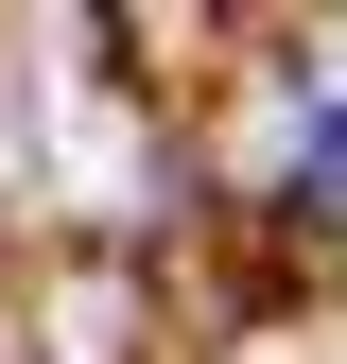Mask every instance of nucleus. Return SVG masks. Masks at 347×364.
Masks as SVG:
<instances>
[{
	"label": "nucleus",
	"mask_w": 347,
	"mask_h": 364,
	"mask_svg": "<svg viewBox=\"0 0 347 364\" xmlns=\"http://www.w3.org/2000/svg\"><path fill=\"white\" fill-rule=\"evenodd\" d=\"M313 173H347V105H330V122H313Z\"/></svg>",
	"instance_id": "nucleus-1"
}]
</instances>
